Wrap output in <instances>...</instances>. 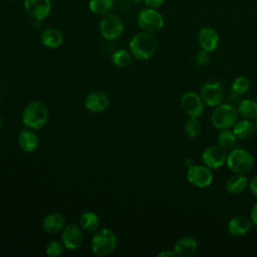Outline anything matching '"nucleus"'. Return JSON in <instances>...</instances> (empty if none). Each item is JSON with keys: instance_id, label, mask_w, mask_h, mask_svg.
Here are the masks:
<instances>
[{"instance_id": "obj_1", "label": "nucleus", "mask_w": 257, "mask_h": 257, "mask_svg": "<svg viewBox=\"0 0 257 257\" xmlns=\"http://www.w3.org/2000/svg\"><path fill=\"white\" fill-rule=\"evenodd\" d=\"M130 52L138 60H148L155 55L158 49L156 37L149 32H139L130 41Z\"/></svg>"}, {"instance_id": "obj_2", "label": "nucleus", "mask_w": 257, "mask_h": 257, "mask_svg": "<svg viewBox=\"0 0 257 257\" xmlns=\"http://www.w3.org/2000/svg\"><path fill=\"white\" fill-rule=\"evenodd\" d=\"M49 112L47 106L39 100L28 102L22 111L23 124L31 130H39L44 126L48 120Z\"/></svg>"}, {"instance_id": "obj_3", "label": "nucleus", "mask_w": 257, "mask_h": 257, "mask_svg": "<svg viewBox=\"0 0 257 257\" xmlns=\"http://www.w3.org/2000/svg\"><path fill=\"white\" fill-rule=\"evenodd\" d=\"M117 245L115 233L108 228L97 229L91 238V251L94 255L104 257L111 254Z\"/></svg>"}, {"instance_id": "obj_4", "label": "nucleus", "mask_w": 257, "mask_h": 257, "mask_svg": "<svg viewBox=\"0 0 257 257\" xmlns=\"http://www.w3.org/2000/svg\"><path fill=\"white\" fill-rule=\"evenodd\" d=\"M226 165L235 174H245L254 166V157L244 149L234 148L227 155Z\"/></svg>"}, {"instance_id": "obj_5", "label": "nucleus", "mask_w": 257, "mask_h": 257, "mask_svg": "<svg viewBox=\"0 0 257 257\" xmlns=\"http://www.w3.org/2000/svg\"><path fill=\"white\" fill-rule=\"evenodd\" d=\"M238 110L232 104L220 103L215 106L211 115V121L215 128L226 130L234 125L238 120Z\"/></svg>"}, {"instance_id": "obj_6", "label": "nucleus", "mask_w": 257, "mask_h": 257, "mask_svg": "<svg viewBox=\"0 0 257 257\" xmlns=\"http://www.w3.org/2000/svg\"><path fill=\"white\" fill-rule=\"evenodd\" d=\"M137 23L143 31L154 34L161 31L164 27V18L156 9L147 7L139 11Z\"/></svg>"}, {"instance_id": "obj_7", "label": "nucleus", "mask_w": 257, "mask_h": 257, "mask_svg": "<svg viewBox=\"0 0 257 257\" xmlns=\"http://www.w3.org/2000/svg\"><path fill=\"white\" fill-rule=\"evenodd\" d=\"M124 29L121 19L115 14H105L99 23V30L106 40H115L120 37Z\"/></svg>"}, {"instance_id": "obj_8", "label": "nucleus", "mask_w": 257, "mask_h": 257, "mask_svg": "<svg viewBox=\"0 0 257 257\" xmlns=\"http://www.w3.org/2000/svg\"><path fill=\"white\" fill-rule=\"evenodd\" d=\"M200 95L205 104L209 106H217L222 103L224 98V90L218 81L208 80L201 86Z\"/></svg>"}, {"instance_id": "obj_9", "label": "nucleus", "mask_w": 257, "mask_h": 257, "mask_svg": "<svg viewBox=\"0 0 257 257\" xmlns=\"http://www.w3.org/2000/svg\"><path fill=\"white\" fill-rule=\"evenodd\" d=\"M181 107L188 116L199 117L205 110V103L201 95L193 91L184 93L180 99Z\"/></svg>"}, {"instance_id": "obj_10", "label": "nucleus", "mask_w": 257, "mask_h": 257, "mask_svg": "<svg viewBox=\"0 0 257 257\" xmlns=\"http://www.w3.org/2000/svg\"><path fill=\"white\" fill-rule=\"evenodd\" d=\"M187 180L195 187L206 188L212 184L213 174L205 165H192L187 171Z\"/></svg>"}, {"instance_id": "obj_11", "label": "nucleus", "mask_w": 257, "mask_h": 257, "mask_svg": "<svg viewBox=\"0 0 257 257\" xmlns=\"http://www.w3.org/2000/svg\"><path fill=\"white\" fill-rule=\"evenodd\" d=\"M84 240L83 229L80 226L75 224H68L62 230L61 241L68 250H76L78 249Z\"/></svg>"}, {"instance_id": "obj_12", "label": "nucleus", "mask_w": 257, "mask_h": 257, "mask_svg": "<svg viewBox=\"0 0 257 257\" xmlns=\"http://www.w3.org/2000/svg\"><path fill=\"white\" fill-rule=\"evenodd\" d=\"M227 160L226 150L219 145H213L205 149L202 154V161L205 166L210 169H218L222 167Z\"/></svg>"}, {"instance_id": "obj_13", "label": "nucleus", "mask_w": 257, "mask_h": 257, "mask_svg": "<svg viewBox=\"0 0 257 257\" xmlns=\"http://www.w3.org/2000/svg\"><path fill=\"white\" fill-rule=\"evenodd\" d=\"M26 12L36 20L45 19L51 11L50 0H24Z\"/></svg>"}, {"instance_id": "obj_14", "label": "nucleus", "mask_w": 257, "mask_h": 257, "mask_svg": "<svg viewBox=\"0 0 257 257\" xmlns=\"http://www.w3.org/2000/svg\"><path fill=\"white\" fill-rule=\"evenodd\" d=\"M84 105L86 109L91 112H102L108 107L109 98L104 92L100 90H94L86 95L84 99Z\"/></svg>"}, {"instance_id": "obj_15", "label": "nucleus", "mask_w": 257, "mask_h": 257, "mask_svg": "<svg viewBox=\"0 0 257 257\" xmlns=\"http://www.w3.org/2000/svg\"><path fill=\"white\" fill-rule=\"evenodd\" d=\"M200 47L209 52L214 51L219 45V34L213 27H203L197 36Z\"/></svg>"}, {"instance_id": "obj_16", "label": "nucleus", "mask_w": 257, "mask_h": 257, "mask_svg": "<svg viewBox=\"0 0 257 257\" xmlns=\"http://www.w3.org/2000/svg\"><path fill=\"white\" fill-rule=\"evenodd\" d=\"M64 227H65L64 216L56 212L46 215L41 222L42 230L49 235H55L61 232Z\"/></svg>"}, {"instance_id": "obj_17", "label": "nucleus", "mask_w": 257, "mask_h": 257, "mask_svg": "<svg viewBox=\"0 0 257 257\" xmlns=\"http://www.w3.org/2000/svg\"><path fill=\"white\" fill-rule=\"evenodd\" d=\"M18 145L25 153H34L39 147L38 136L31 128H23L18 135Z\"/></svg>"}, {"instance_id": "obj_18", "label": "nucleus", "mask_w": 257, "mask_h": 257, "mask_svg": "<svg viewBox=\"0 0 257 257\" xmlns=\"http://www.w3.org/2000/svg\"><path fill=\"white\" fill-rule=\"evenodd\" d=\"M251 226V219L244 215H237L229 221L228 232L234 237H241L250 231Z\"/></svg>"}, {"instance_id": "obj_19", "label": "nucleus", "mask_w": 257, "mask_h": 257, "mask_svg": "<svg viewBox=\"0 0 257 257\" xmlns=\"http://www.w3.org/2000/svg\"><path fill=\"white\" fill-rule=\"evenodd\" d=\"M173 250L179 257H190L197 252L198 243L192 237H182L176 241Z\"/></svg>"}, {"instance_id": "obj_20", "label": "nucleus", "mask_w": 257, "mask_h": 257, "mask_svg": "<svg viewBox=\"0 0 257 257\" xmlns=\"http://www.w3.org/2000/svg\"><path fill=\"white\" fill-rule=\"evenodd\" d=\"M40 41L45 47L50 49H55L62 44L63 35L56 28H48L41 33Z\"/></svg>"}, {"instance_id": "obj_21", "label": "nucleus", "mask_w": 257, "mask_h": 257, "mask_svg": "<svg viewBox=\"0 0 257 257\" xmlns=\"http://www.w3.org/2000/svg\"><path fill=\"white\" fill-rule=\"evenodd\" d=\"M249 186V180L244 174H236L231 176L226 182V190L232 195L243 193Z\"/></svg>"}, {"instance_id": "obj_22", "label": "nucleus", "mask_w": 257, "mask_h": 257, "mask_svg": "<svg viewBox=\"0 0 257 257\" xmlns=\"http://www.w3.org/2000/svg\"><path fill=\"white\" fill-rule=\"evenodd\" d=\"M254 124L251 121V119L243 118L240 120H237L233 125V133L237 137V139L245 140L252 136L254 132Z\"/></svg>"}, {"instance_id": "obj_23", "label": "nucleus", "mask_w": 257, "mask_h": 257, "mask_svg": "<svg viewBox=\"0 0 257 257\" xmlns=\"http://www.w3.org/2000/svg\"><path fill=\"white\" fill-rule=\"evenodd\" d=\"M79 226L86 232H95L99 227V218L94 212H84L79 217Z\"/></svg>"}, {"instance_id": "obj_24", "label": "nucleus", "mask_w": 257, "mask_h": 257, "mask_svg": "<svg viewBox=\"0 0 257 257\" xmlns=\"http://www.w3.org/2000/svg\"><path fill=\"white\" fill-rule=\"evenodd\" d=\"M239 115L247 119L257 118V101L253 99L242 100L237 107Z\"/></svg>"}, {"instance_id": "obj_25", "label": "nucleus", "mask_w": 257, "mask_h": 257, "mask_svg": "<svg viewBox=\"0 0 257 257\" xmlns=\"http://www.w3.org/2000/svg\"><path fill=\"white\" fill-rule=\"evenodd\" d=\"M217 142L220 147L225 150H232L236 147L237 144V137L234 135L233 131L229 128L221 130L217 137Z\"/></svg>"}, {"instance_id": "obj_26", "label": "nucleus", "mask_w": 257, "mask_h": 257, "mask_svg": "<svg viewBox=\"0 0 257 257\" xmlns=\"http://www.w3.org/2000/svg\"><path fill=\"white\" fill-rule=\"evenodd\" d=\"M89 10L96 15L108 14L113 7V0H89Z\"/></svg>"}, {"instance_id": "obj_27", "label": "nucleus", "mask_w": 257, "mask_h": 257, "mask_svg": "<svg viewBox=\"0 0 257 257\" xmlns=\"http://www.w3.org/2000/svg\"><path fill=\"white\" fill-rule=\"evenodd\" d=\"M133 60V55L130 51L125 49H118L114 51L111 55L112 63L119 68H125L131 65Z\"/></svg>"}, {"instance_id": "obj_28", "label": "nucleus", "mask_w": 257, "mask_h": 257, "mask_svg": "<svg viewBox=\"0 0 257 257\" xmlns=\"http://www.w3.org/2000/svg\"><path fill=\"white\" fill-rule=\"evenodd\" d=\"M184 132L189 138L197 137L201 132V123L198 120V117L189 116L184 124Z\"/></svg>"}, {"instance_id": "obj_29", "label": "nucleus", "mask_w": 257, "mask_h": 257, "mask_svg": "<svg viewBox=\"0 0 257 257\" xmlns=\"http://www.w3.org/2000/svg\"><path fill=\"white\" fill-rule=\"evenodd\" d=\"M231 89L237 95L245 94L250 89V80L245 76H238L233 81Z\"/></svg>"}, {"instance_id": "obj_30", "label": "nucleus", "mask_w": 257, "mask_h": 257, "mask_svg": "<svg viewBox=\"0 0 257 257\" xmlns=\"http://www.w3.org/2000/svg\"><path fill=\"white\" fill-rule=\"evenodd\" d=\"M64 248L65 247H64L62 241L53 239V240H50L46 244L45 253H46V255H48L50 257H57V256H60L63 253Z\"/></svg>"}, {"instance_id": "obj_31", "label": "nucleus", "mask_w": 257, "mask_h": 257, "mask_svg": "<svg viewBox=\"0 0 257 257\" xmlns=\"http://www.w3.org/2000/svg\"><path fill=\"white\" fill-rule=\"evenodd\" d=\"M195 60H196V62H197L198 65H200V66H206L207 64H209V62H210V60H211L210 52L201 48V50H199V51L196 53Z\"/></svg>"}, {"instance_id": "obj_32", "label": "nucleus", "mask_w": 257, "mask_h": 257, "mask_svg": "<svg viewBox=\"0 0 257 257\" xmlns=\"http://www.w3.org/2000/svg\"><path fill=\"white\" fill-rule=\"evenodd\" d=\"M165 0H145V4L149 8H154L157 9L161 7L164 4Z\"/></svg>"}, {"instance_id": "obj_33", "label": "nucleus", "mask_w": 257, "mask_h": 257, "mask_svg": "<svg viewBox=\"0 0 257 257\" xmlns=\"http://www.w3.org/2000/svg\"><path fill=\"white\" fill-rule=\"evenodd\" d=\"M248 187H249L250 192L252 193V195L257 198V176H254V177L250 180Z\"/></svg>"}, {"instance_id": "obj_34", "label": "nucleus", "mask_w": 257, "mask_h": 257, "mask_svg": "<svg viewBox=\"0 0 257 257\" xmlns=\"http://www.w3.org/2000/svg\"><path fill=\"white\" fill-rule=\"evenodd\" d=\"M250 219L253 225L257 226V203L254 204V206L251 209V213H250Z\"/></svg>"}, {"instance_id": "obj_35", "label": "nucleus", "mask_w": 257, "mask_h": 257, "mask_svg": "<svg viewBox=\"0 0 257 257\" xmlns=\"http://www.w3.org/2000/svg\"><path fill=\"white\" fill-rule=\"evenodd\" d=\"M176 253L174 250H164L159 253V257H173Z\"/></svg>"}, {"instance_id": "obj_36", "label": "nucleus", "mask_w": 257, "mask_h": 257, "mask_svg": "<svg viewBox=\"0 0 257 257\" xmlns=\"http://www.w3.org/2000/svg\"><path fill=\"white\" fill-rule=\"evenodd\" d=\"M257 119V118H256ZM255 128L257 130V120H256V123H255Z\"/></svg>"}, {"instance_id": "obj_37", "label": "nucleus", "mask_w": 257, "mask_h": 257, "mask_svg": "<svg viewBox=\"0 0 257 257\" xmlns=\"http://www.w3.org/2000/svg\"><path fill=\"white\" fill-rule=\"evenodd\" d=\"M1 124H2V121H1V118H0V127H1Z\"/></svg>"}]
</instances>
